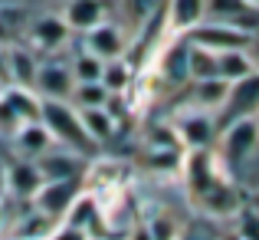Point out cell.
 Returning a JSON list of instances; mask_svg holds the SVG:
<instances>
[{"instance_id":"30bf717a","label":"cell","mask_w":259,"mask_h":240,"mask_svg":"<svg viewBox=\"0 0 259 240\" xmlns=\"http://www.w3.org/2000/svg\"><path fill=\"white\" fill-rule=\"evenodd\" d=\"M259 10L246 4V0H203V20H220V23H236L246 33H256V17Z\"/></svg>"},{"instance_id":"6da1fadb","label":"cell","mask_w":259,"mask_h":240,"mask_svg":"<svg viewBox=\"0 0 259 240\" xmlns=\"http://www.w3.org/2000/svg\"><path fill=\"white\" fill-rule=\"evenodd\" d=\"M39 122L46 125V132L53 135V142H63L72 152H95V142L85 135L82 119H79V109L72 102H59V99H43L39 106Z\"/></svg>"},{"instance_id":"ba28073f","label":"cell","mask_w":259,"mask_h":240,"mask_svg":"<svg viewBox=\"0 0 259 240\" xmlns=\"http://www.w3.org/2000/svg\"><path fill=\"white\" fill-rule=\"evenodd\" d=\"M227 122L243 119V115H259V70L249 73L246 79L230 82V95H227Z\"/></svg>"},{"instance_id":"5bb4252c","label":"cell","mask_w":259,"mask_h":240,"mask_svg":"<svg viewBox=\"0 0 259 240\" xmlns=\"http://www.w3.org/2000/svg\"><path fill=\"white\" fill-rule=\"evenodd\" d=\"M69 33H72V30L63 23V17H39L36 23L30 26L33 46H39V50H46V53H53V50H59V46H66Z\"/></svg>"},{"instance_id":"1f68e13d","label":"cell","mask_w":259,"mask_h":240,"mask_svg":"<svg viewBox=\"0 0 259 240\" xmlns=\"http://www.w3.org/2000/svg\"><path fill=\"white\" fill-rule=\"evenodd\" d=\"M10 86V73H7V50L0 46V89Z\"/></svg>"},{"instance_id":"8fae6325","label":"cell","mask_w":259,"mask_h":240,"mask_svg":"<svg viewBox=\"0 0 259 240\" xmlns=\"http://www.w3.org/2000/svg\"><path fill=\"white\" fill-rule=\"evenodd\" d=\"M43 184V175H39L36 161L23 158V161H13L4 168V191H10L13 197H33Z\"/></svg>"},{"instance_id":"4316f807","label":"cell","mask_w":259,"mask_h":240,"mask_svg":"<svg viewBox=\"0 0 259 240\" xmlns=\"http://www.w3.org/2000/svg\"><path fill=\"white\" fill-rule=\"evenodd\" d=\"M174 240H223V237L217 234L207 221H190V224H184V227L177 230Z\"/></svg>"},{"instance_id":"9a60e30c","label":"cell","mask_w":259,"mask_h":240,"mask_svg":"<svg viewBox=\"0 0 259 240\" xmlns=\"http://www.w3.org/2000/svg\"><path fill=\"white\" fill-rule=\"evenodd\" d=\"M36 70H39V59L33 56L30 50H23V46H10V50H7V73H10V86L33 89V82H36Z\"/></svg>"},{"instance_id":"f1b7e54d","label":"cell","mask_w":259,"mask_h":240,"mask_svg":"<svg viewBox=\"0 0 259 240\" xmlns=\"http://www.w3.org/2000/svg\"><path fill=\"white\" fill-rule=\"evenodd\" d=\"M20 125H26V122L20 119V115L4 102V95H0V135H4V139H13V135L20 132Z\"/></svg>"},{"instance_id":"4dcf8cb0","label":"cell","mask_w":259,"mask_h":240,"mask_svg":"<svg viewBox=\"0 0 259 240\" xmlns=\"http://www.w3.org/2000/svg\"><path fill=\"white\" fill-rule=\"evenodd\" d=\"M246 56L253 59V66L259 70V33H253V37H249V43H246Z\"/></svg>"},{"instance_id":"52a82bcc","label":"cell","mask_w":259,"mask_h":240,"mask_svg":"<svg viewBox=\"0 0 259 240\" xmlns=\"http://www.w3.org/2000/svg\"><path fill=\"white\" fill-rule=\"evenodd\" d=\"M72 73L69 66L63 63H39L36 70V82H33V92L39 99H59V102H69L72 95Z\"/></svg>"},{"instance_id":"d4e9b609","label":"cell","mask_w":259,"mask_h":240,"mask_svg":"<svg viewBox=\"0 0 259 240\" xmlns=\"http://www.w3.org/2000/svg\"><path fill=\"white\" fill-rule=\"evenodd\" d=\"M102 59L99 56H92L89 50H82L76 59H72V66H69V73H72V82H99L102 79Z\"/></svg>"},{"instance_id":"f546056e","label":"cell","mask_w":259,"mask_h":240,"mask_svg":"<svg viewBox=\"0 0 259 240\" xmlns=\"http://www.w3.org/2000/svg\"><path fill=\"white\" fill-rule=\"evenodd\" d=\"M46 240H89V234L69 227V224H56V227H53V234L46 237Z\"/></svg>"},{"instance_id":"8992f818","label":"cell","mask_w":259,"mask_h":240,"mask_svg":"<svg viewBox=\"0 0 259 240\" xmlns=\"http://www.w3.org/2000/svg\"><path fill=\"white\" fill-rule=\"evenodd\" d=\"M79 191H82V188H79L72 178H69V181H43V184H39V191L33 194V204H36L39 214L53 217V221H63Z\"/></svg>"},{"instance_id":"4fadbf2b","label":"cell","mask_w":259,"mask_h":240,"mask_svg":"<svg viewBox=\"0 0 259 240\" xmlns=\"http://www.w3.org/2000/svg\"><path fill=\"white\" fill-rule=\"evenodd\" d=\"M167 33L187 37L197 23H203V0H167Z\"/></svg>"},{"instance_id":"ac0fdd59","label":"cell","mask_w":259,"mask_h":240,"mask_svg":"<svg viewBox=\"0 0 259 240\" xmlns=\"http://www.w3.org/2000/svg\"><path fill=\"white\" fill-rule=\"evenodd\" d=\"M0 95H4V102H7V106H10L23 122H39V106H43V99H39L33 89L4 86V89H0Z\"/></svg>"},{"instance_id":"44dd1931","label":"cell","mask_w":259,"mask_h":240,"mask_svg":"<svg viewBox=\"0 0 259 240\" xmlns=\"http://www.w3.org/2000/svg\"><path fill=\"white\" fill-rule=\"evenodd\" d=\"M210 76H217V53L187 43V82L210 79Z\"/></svg>"},{"instance_id":"5b68a950","label":"cell","mask_w":259,"mask_h":240,"mask_svg":"<svg viewBox=\"0 0 259 240\" xmlns=\"http://www.w3.org/2000/svg\"><path fill=\"white\" fill-rule=\"evenodd\" d=\"M92 56H99L102 63H108V59H121L128 50V37L125 30H121L118 23H112V20H102L99 26H92V30H85V46Z\"/></svg>"},{"instance_id":"277c9868","label":"cell","mask_w":259,"mask_h":240,"mask_svg":"<svg viewBox=\"0 0 259 240\" xmlns=\"http://www.w3.org/2000/svg\"><path fill=\"white\" fill-rule=\"evenodd\" d=\"M249 37H253V33H246L243 26H236V23L203 20V23H197L194 30L187 33V43L203 46V50H210V53H223V50H246Z\"/></svg>"},{"instance_id":"d6986e66","label":"cell","mask_w":259,"mask_h":240,"mask_svg":"<svg viewBox=\"0 0 259 240\" xmlns=\"http://www.w3.org/2000/svg\"><path fill=\"white\" fill-rule=\"evenodd\" d=\"M79 119H82L85 135L99 145V142H108L118 128V119H115L108 109H79Z\"/></svg>"},{"instance_id":"603a6c76","label":"cell","mask_w":259,"mask_h":240,"mask_svg":"<svg viewBox=\"0 0 259 240\" xmlns=\"http://www.w3.org/2000/svg\"><path fill=\"white\" fill-rule=\"evenodd\" d=\"M102 86L108 89L112 95H121L132 89V66L125 63V59H108L105 66H102Z\"/></svg>"},{"instance_id":"836d02e7","label":"cell","mask_w":259,"mask_h":240,"mask_svg":"<svg viewBox=\"0 0 259 240\" xmlns=\"http://www.w3.org/2000/svg\"><path fill=\"white\" fill-rule=\"evenodd\" d=\"M246 4H249V7H253V10H259V0H246Z\"/></svg>"},{"instance_id":"cb8c5ba5","label":"cell","mask_w":259,"mask_h":240,"mask_svg":"<svg viewBox=\"0 0 259 240\" xmlns=\"http://www.w3.org/2000/svg\"><path fill=\"white\" fill-rule=\"evenodd\" d=\"M59 221H53V217H46V214H30V217H20V224H17V240H46L53 234V227H56Z\"/></svg>"},{"instance_id":"2e32d148","label":"cell","mask_w":259,"mask_h":240,"mask_svg":"<svg viewBox=\"0 0 259 240\" xmlns=\"http://www.w3.org/2000/svg\"><path fill=\"white\" fill-rule=\"evenodd\" d=\"M13 145H17V152L26 155V158H39V155L50 152L53 135L46 132L43 122H26V125H20V132L13 135Z\"/></svg>"},{"instance_id":"d6a6232c","label":"cell","mask_w":259,"mask_h":240,"mask_svg":"<svg viewBox=\"0 0 259 240\" xmlns=\"http://www.w3.org/2000/svg\"><path fill=\"white\" fill-rule=\"evenodd\" d=\"M128 240H151V237H148V230H145V224H138V227H135V230H132V237H128Z\"/></svg>"},{"instance_id":"e0dca14e","label":"cell","mask_w":259,"mask_h":240,"mask_svg":"<svg viewBox=\"0 0 259 240\" xmlns=\"http://www.w3.org/2000/svg\"><path fill=\"white\" fill-rule=\"evenodd\" d=\"M39 168V175H43V181H69V178L79 175V161L72 152H59V155H39V158H33Z\"/></svg>"},{"instance_id":"ffe728a7","label":"cell","mask_w":259,"mask_h":240,"mask_svg":"<svg viewBox=\"0 0 259 240\" xmlns=\"http://www.w3.org/2000/svg\"><path fill=\"white\" fill-rule=\"evenodd\" d=\"M249 73H256L253 59L246 56V50H223L217 53V76L227 79V82H236V79H246Z\"/></svg>"},{"instance_id":"7c38bea8","label":"cell","mask_w":259,"mask_h":240,"mask_svg":"<svg viewBox=\"0 0 259 240\" xmlns=\"http://www.w3.org/2000/svg\"><path fill=\"white\" fill-rule=\"evenodd\" d=\"M102 20H108V10H105V0H69L63 10V23L69 26V30H92V26H99Z\"/></svg>"},{"instance_id":"83f0119b","label":"cell","mask_w":259,"mask_h":240,"mask_svg":"<svg viewBox=\"0 0 259 240\" xmlns=\"http://www.w3.org/2000/svg\"><path fill=\"white\" fill-rule=\"evenodd\" d=\"M158 4L161 0H125V13H128V20H132L135 26H141L154 10H158Z\"/></svg>"},{"instance_id":"484cf974","label":"cell","mask_w":259,"mask_h":240,"mask_svg":"<svg viewBox=\"0 0 259 240\" xmlns=\"http://www.w3.org/2000/svg\"><path fill=\"white\" fill-rule=\"evenodd\" d=\"M236 240H259V211L240 208L236 211Z\"/></svg>"},{"instance_id":"e575fe53","label":"cell","mask_w":259,"mask_h":240,"mask_svg":"<svg viewBox=\"0 0 259 240\" xmlns=\"http://www.w3.org/2000/svg\"><path fill=\"white\" fill-rule=\"evenodd\" d=\"M253 208L259 211V191H256V197H253Z\"/></svg>"},{"instance_id":"7a4b0ae2","label":"cell","mask_w":259,"mask_h":240,"mask_svg":"<svg viewBox=\"0 0 259 240\" xmlns=\"http://www.w3.org/2000/svg\"><path fill=\"white\" fill-rule=\"evenodd\" d=\"M259 152V115H243L227 125H220L217 135V155L230 171L246 164Z\"/></svg>"},{"instance_id":"9c48e42d","label":"cell","mask_w":259,"mask_h":240,"mask_svg":"<svg viewBox=\"0 0 259 240\" xmlns=\"http://www.w3.org/2000/svg\"><path fill=\"white\" fill-rule=\"evenodd\" d=\"M227 95H230V82L227 79H220V76L197 79V82H190L184 106H194V109H203V112L220 115L223 106H227Z\"/></svg>"},{"instance_id":"7402d4cb","label":"cell","mask_w":259,"mask_h":240,"mask_svg":"<svg viewBox=\"0 0 259 240\" xmlns=\"http://www.w3.org/2000/svg\"><path fill=\"white\" fill-rule=\"evenodd\" d=\"M108 99H112V92L102 82H76L72 95H69V102L76 109H105Z\"/></svg>"},{"instance_id":"3957f363","label":"cell","mask_w":259,"mask_h":240,"mask_svg":"<svg viewBox=\"0 0 259 240\" xmlns=\"http://www.w3.org/2000/svg\"><path fill=\"white\" fill-rule=\"evenodd\" d=\"M171 128L184 148H210L220 135V119L213 112H203L194 106H177Z\"/></svg>"}]
</instances>
